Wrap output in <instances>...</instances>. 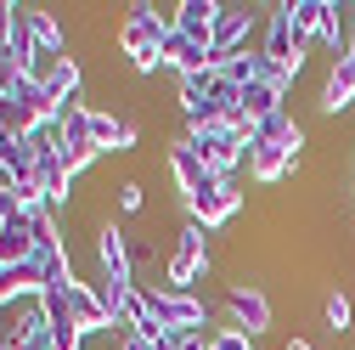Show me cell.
<instances>
[{
    "label": "cell",
    "instance_id": "cell-14",
    "mask_svg": "<svg viewBox=\"0 0 355 350\" xmlns=\"http://www.w3.org/2000/svg\"><path fill=\"white\" fill-rule=\"evenodd\" d=\"M316 108H322L327 119H338L344 108H355V68H349V62H333V68H327V79H322V97H316Z\"/></svg>",
    "mask_w": 355,
    "mask_h": 350
},
{
    "label": "cell",
    "instance_id": "cell-19",
    "mask_svg": "<svg viewBox=\"0 0 355 350\" xmlns=\"http://www.w3.org/2000/svg\"><path fill=\"white\" fill-rule=\"evenodd\" d=\"M113 203H119L124 215H141V209H147V187L136 181V175H124V181H113Z\"/></svg>",
    "mask_w": 355,
    "mask_h": 350
},
{
    "label": "cell",
    "instance_id": "cell-20",
    "mask_svg": "<svg viewBox=\"0 0 355 350\" xmlns=\"http://www.w3.org/2000/svg\"><path fill=\"white\" fill-rule=\"evenodd\" d=\"M119 119H124V113H102V108H91V136H96L102 153H113V142H119Z\"/></svg>",
    "mask_w": 355,
    "mask_h": 350
},
{
    "label": "cell",
    "instance_id": "cell-9",
    "mask_svg": "<svg viewBox=\"0 0 355 350\" xmlns=\"http://www.w3.org/2000/svg\"><path fill=\"white\" fill-rule=\"evenodd\" d=\"M164 169H169V181H175V192H181V198H198V192H203V181L214 175V169H203V158H198L181 136L164 147Z\"/></svg>",
    "mask_w": 355,
    "mask_h": 350
},
{
    "label": "cell",
    "instance_id": "cell-4",
    "mask_svg": "<svg viewBox=\"0 0 355 350\" xmlns=\"http://www.w3.org/2000/svg\"><path fill=\"white\" fill-rule=\"evenodd\" d=\"M226 328H243L248 339H259V333H271V322H277V305H271V294H265L254 277H237V283H226Z\"/></svg>",
    "mask_w": 355,
    "mask_h": 350
},
{
    "label": "cell",
    "instance_id": "cell-8",
    "mask_svg": "<svg viewBox=\"0 0 355 350\" xmlns=\"http://www.w3.org/2000/svg\"><path fill=\"white\" fill-rule=\"evenodd\" d=\"M40 85H46V97H51V113H62L68 102H85V62L68 51V57H57L40 74Z\"/></svg>",
    "mask_w": 355,
    "mask_h": 350
},
{
    "label": "cell",
    "instance_id": "cell-11",
    "mask_svg": "<svg viewBox=\"0 0 355 350\" xmlns=\"http://www.w3.org/2000/svg\"><path fill=\"white\" fill-rule=\"evenodd\" d=\"M23 12V28L34 34V46H40V62H57V57H68V34H62V23H57V12H46V6H17Z\"/></svg>",
    "mask_w": 355,
    "mask_h": 350
},
{
    "label": "cell",
    "instance_id": "cell-12",
    "mask_svg": "<svg viewBox=\"0 0 355 350\" xmlns=\"http://www.w3.org/2000/svg\"><path fill=\"white\" fill-rule=\"evenodd\" d=\"M158 57H164V74H175V79L209 68V46H198V40H187V34H164Z\"/></svg>",
    "mask_w": 355,
    "mask_h": 350
},
{
    "label": "cell",
    "instance_id": "cell-7",
    "mask_svg": "<svg viewBox=\"0 0 355 350\" xmlns=\"http://www.w3.org/2000/svg\"><path fill=\"white\" fill-rule=\"evenodd\" d=\"M62 305H68V322H73L85 339L119 333V328H113V317L102 311V299H96V288H91V283H73V288H62Z\"/></svg>",
    "mask_w": 355,
    "mask_h": 350
},
{
    "label": "cell",
    "instance_id": "cell-23",
    "mask_svg": "<svg viewBox=\"0 0 355 350\" xmlns=\"http://www.w3.org/2000/svg\"><path fill=\"white\" fill-rule=\"evenodd\" d=\"M113 350H153V333L130 328V333H119V344H113Z\"/></svg>",
    "mask_w": 355,
    "mask_h": 350
},
{
    "label": "cell",
    "instance_id": "cell-2",
    "mask_svg": "<svg viewBox=\"0 0 355 350\" xmlns=\"http://www.w3.org/2000/svg\"><path fill=\"white\" fill-rule=\"evenodd\" d=\"M259 28H265V17H259L254 6H220L214 34H209V68L220 74V68H226V57L254 51V34H259Z\"/></svg>",
    "mask_w": 355,
    "mask_h": 350
},
{
    "label": "cell",
    "instance_id": "cell-27",
    "mask_svg": "<svg viewBox=\"0 0 355 350\" xmlns=\"http://www.w3.org/2000/svg\"><path fill=\"white\" fill-rule=\"evenodd\" d=\"M349 187H355V164H349Z\"/></svg>",
    "mask_w": 355,
    "mask_h": 350
},
{
    "label": "cell",
    "instance_id": "cell-5",
    "mask_svg": "<svg viewBox=\"0 0 355 350\" xmlns=\"http://www.w3.org/2000/svg\"><path fill=\"white\" fill-rule=\"evenodd\" d=\"M147 311L164 333H198L209 328V299L203 294H175V288H147Z\"/></svg>",
    "mask_w": 355,
    "mask_h": 350
},
{
    "label": "cell",
    "instance_id": "cell-26",
    "mask_svg": "<svg viewBox=\"0 0 355 350\" xmlns=\"http://www.w3.org/2000/svg\"><path fill=\"white\" fill-rule=\"evenodd\" d=\"M85 350H102V344H96V339H91V344H85Z\"/></svg>",
    "mask_w": 355,
    "mask_h": 350
},
{
    "label": "cell",
    "instance_id": "cell-21",
    "mask_svg": "<svg viewBox=\"0 0 355 350\" xmlns=\"http://www.w3.org/2000/svg\"><path fill=\"white\" fill-rule=\"evenodd\" d=\"M209 350H254V339L243 328H214V344Z\"/></svg>",
    "mask_w": 355,
    "mask_h": 350
},
{
    "label": "cell",
    "instance_id": "cell-1",
    "mask_svg": "<svg viewBox=\"0 0 355 350\" xmlns=\"http://www.w3.org/2000/svg\"><path fill=\"white\" fill-rule=\"evenodd\" d=\"M248 130H254V124H187L181 142L203 158V169L237 175V169L248 164Z\"/></svg>",
    "mask_w": 355,
    "mask_h": 350
},
{
    "label": "cell",
    "instance_id": "cell-16",
    "mask_svg": "<svg viewBox=\"0 0 355 350\" xmlns=\"http://www.w3.org/2000/svg\"><path fill=\"white\" fill-rule=\"evenodd\" d=\"M23 260H34V226L23 221H0V266H23Z\"/></svg>",
    "mask_w": 355,
    "mask_h": 350
},
{
    "label": "cell",
    "instance_id": "cell-3",
    "mask_svg": "<svg viewBox=\"0 0 355 350\" xmlns=\"http://www.w3.org/2000/svg\"><path fill=\"white\" fill-rule=\"evenodd\" d=\"M187 215H192L203 232H226L237 215H243V187H237V175H209L203 192L187 198Z\"/></svg>",
    "mask_w": 355,
    "mask_h": 350
},
{
    "label": "cell",
    "instance_id": "cell-22",
    "mask_svg": "<svg viewBox=\"0 0 355 350\" xmlns=\"http://www.w3.org/2000/svg\"><path fill=\"white\" fill-rule=\"evenodd\" d=\"M136 147H141V124L124 113V119H119V142H113V153H136Z\"/></svg>",
    "mask_w": 355,
    "mask_h": 350
},
{
    "label": "cell",
    "instance_id": "cell-25",
    "mask_svg": "<svg viewBox=\"0 0 355 350\" xmlns=\"http://www.w3.org/2000/svg\"><path fill=\"white\" fill-rule=\"evenodd\" d=\"M282 350H316L310 339H282Z\"/></svg>",
    "mask_w": 355,
    "mask_h": 350
},
{
    "label": "cell",
    "instance_id": "cell-6",
    "mask_svg": "<svg viewBox=\"0 0 355 350\" xmlns=\"http://www.w3.org/2000/svg\"><path fill=\"white\" fill-rule=\"evenodd\" d=\"M96 272L119 277V283H136V249H130V232L119 221H96Z\"/></svg>",
    "mask_w": 355,
    "mask_h": 350
},
{
    "label": "cell",
    "instance_id": "cell-24",
    "mask_svg": "<svg viewBox=\"0 0 355 350\" xmlns=\"http://www.w3.org/2000/svg\"><path fill=\"white\" fill-rule=\"evenodd\" d=\"M153 350H181V344H175V333H158V339H153Z\"/></svg>",
    "mask_w": 355,
    "mask_h": 350
},
{
    "label": "cell",
    "instance_id": "cell-10",
    "mask_svg": "<svg viewBox=\"0 0 355 350\" xmlns=\"http://www.w3.org/2000/svg\"><path fill=\"white\" fill-rule=\"evenodd\" d=\"M248 175H254V187H265V192H271L277 181H288V175H299V169H293L288 147H277V142H259V136H248Z\"/></svg>",
    "mask_w": 355,
    "mask_h": 350
},
{
    "label": "cell",
    "instance_id": "cell-13",
    "mask_svg": "<svg viewBox=\"0 0 355 350\" xmlns=\"http://www.w3.org/2000/svg\"><path fill=\"white\" fill-rule=\"evenodd\" d=\"M220 6H226V0H181V6H175V34H187V40H198V46H209Z\"/></svg>",
    "mask_w": 355,
    "mask_h": 350
},
{
    "label": "cell",
    "instance_id": "cell-17",
    "mask_svg": "<svg viewBox=\"0 0 355 350\" xmlns=\"http://www.w3.org/2000/svg\"><path fill=\"white\" fill-rule=\"evenodd\" d=\"M282 108H288V97L277 91V85H265V79L243 85V119H248V124H259V119H271V113H282Z\"/></svg>",
    "mask_w": 355,
    "mask_h": 350
},
{
    "label": "cell",
    "instance_id": "cell-18",
    "mask_svg": "<svg viewBox=\"0 0 355 350\" xmlns=\"http://www.w3.org/2000/svg\"><path fill=\"white\" fill-rule=\"evenodd\" d=\"M322 322H327L333 339H349V328H355V305H349L344 288H327V294H322Z\"/></svg>",
    "mask_w": 355,
    "mask_h": 350
},
{
    "label": "cell",
    "instance_id": "cell-15",
    "mask_svg": "<svg viewBox=\"0 0 355 350\" xmlns=\"http://www.w3.org/2000/svg\"><path fill=\"white\" fill-rule=\"evenodd\" d=\"M57 130H62V153L96 147V136H91V108H85V102H68V108L57 113Z\"/></svg>",
    "mask_w": 355,
    "mask_h": 350
}]
</instances>
